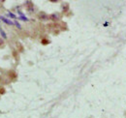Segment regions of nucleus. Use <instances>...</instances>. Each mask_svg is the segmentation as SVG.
<instances>
[{"label": "nucleus", "mask_w": 126, "mask_h": 118, "mask_svg": "<svg viewBox=\"0 0 126 118\" xmlns=\"http://www.w3.org/2000/svg\"><path fill=\"white\" fill-rule=\"evenodd\" d=\"M38 18H39L40 20H42V21H46V20H47V19L49 18V15H47V14L44 13V12H41V13L38 14Z\"/></svg>", "instance_id": "nucleus-1"}, {"label": "nucleus", "mask_w": 126, "mask_h": 118, "mask_svg": "<svg viewBox=\"0 0 126 118\" xmlns=\"http://www.w3.org/2000/svg\"><path fill=\"white\" fill-rule=\"evenodd\" d=\"M49 18H50L52 21H57V20H59L60 16H59V15H58L57 13H53V14H51V15H49Z\"/></svg>", "instance_id": "nucleus-2"}, {"label": "nucleus", "mask_w": 126, "mask_h": 118, "mask_svg": "<svg viewBox=\"0 0 126 118\" xmlns=\"http://www.w3.org/2000/svg\"><path fill=\"white\" fill-rule=\"evenodd\" d=\"M2 18V20H3V22H5V23H7V24H9V25H13L14 24V22L13 21H11V20H9L8 18H6V17H1Z\"/></svg>", "instance_id": "nucleus-3"}, {"label": "nucleus", "mask_w": 126, "mask_h": 118, "mask_svg": "<svg viewBox=\"0 0 126 118\" xmlns=\"http://www.w3.org/2000/svg\"><path fill=\"white\" fill-rule=\"evenodd\" d=\"M9 76H10V77H13V78H16V74L14 71H10V72H9Z\"/></svg>", "instance_id": "nucleus-4"}, {"label": "nucleus", "mask_w": 126, "mask_h": 118, "mask_svg": "<svg viewBox=\"0 0 126 118\" xmlns=\"http://www.w3.org/2000/svg\"><path fill=\"white\" fill-rule=\"evenodd\" d=\"M0 34H1V36H2L4 39H7V35H6L5 31L2 29V28H0Z\"/></svg>", "instance_id": "nucleus-5"}, {"label": "nucleus", "mask_w": 126, "mask_h": 118, "mask_svg": "<svg viewBox=\"0 0 126 118\" xmlns=\"http://www.w3.org/2000/svg\"><path fill=\"white\" fill-rule=\"evenodd\" d=\"M27 11H28V12H29V13H32V12H33V11H34V8H33V5H29V6H28V7H27Z\"/></svg>", "instance_id": "nucleus-6"}, {"label": "nucleus", "mask_w": 126, "mask_h": 118, "mask_svg": "<svg viewBox=\"0 0 126 118\" xmlns=\"http://www.w3.org/2000/svg\"><path fill=\"white\" fill-rule=\"evenodd\" d=\"M62 9H63V11H65V12H66V11L69 9V5H68V4H63Z\"/></svg>", "instance_id": "nucleus-7"}, {"label": "nucleus", "mask_w": 126, "mask_h": 118, "mask_svg": "<svg viewBox=\"0 0 126 118\" xmlns=\"http://www.w3.org/2000/svg\"><path fill=\"white\" fill-rule=\"evenodd\" d=\"M20 19H22V20H24V21H26V20H28L27 19V17H25L24 15H20V17H19Z\"/></svg>", "instance_id": "nucleus-8"}, {"label": "nucleus", "mask_w": 126, "mask_h": 118, "mask_svg": "<svg viewBox=\"0 0 126 118\" xmlns=\"http://www.w3.org/2000/svg\"><path fill=\"white\" fill-rule=\"evenodd\" d=\"M2 46H4V41H3V39L0 38V47H2Z\"/></svg>", "instance_id": "nucleus-9"}, {"label": "nucleus", "mask_w": 126, "mask_h": 118, "mask_svg": "<svg viewBox=\"0 0 126 118\" xmlns=\"http://www.w3.org/2000/svg\"><path fill=\"white\" fill-rule=\"evenodd\" d=\"M8 15H9V16H11V17H13V18H16V15H14V14H12V13H9Z\"/></svg>", "instance_id": "nucleus-10"}, {"label": "nucleus", "mask_w": 126, "mask_h": 118, "mask_svg": "<svg viewBox=\"0 0 126 118\" xmlns=\"http://www.w3.org/2000/svg\"><path fill=\"white\" fill-rule=\"evenodd\" d=\"M15 24H16V27H17V28H20V25H19V23H18V22H15Z\"/></svg>", "instance_id": "nucleus-11"}]
</instances>
